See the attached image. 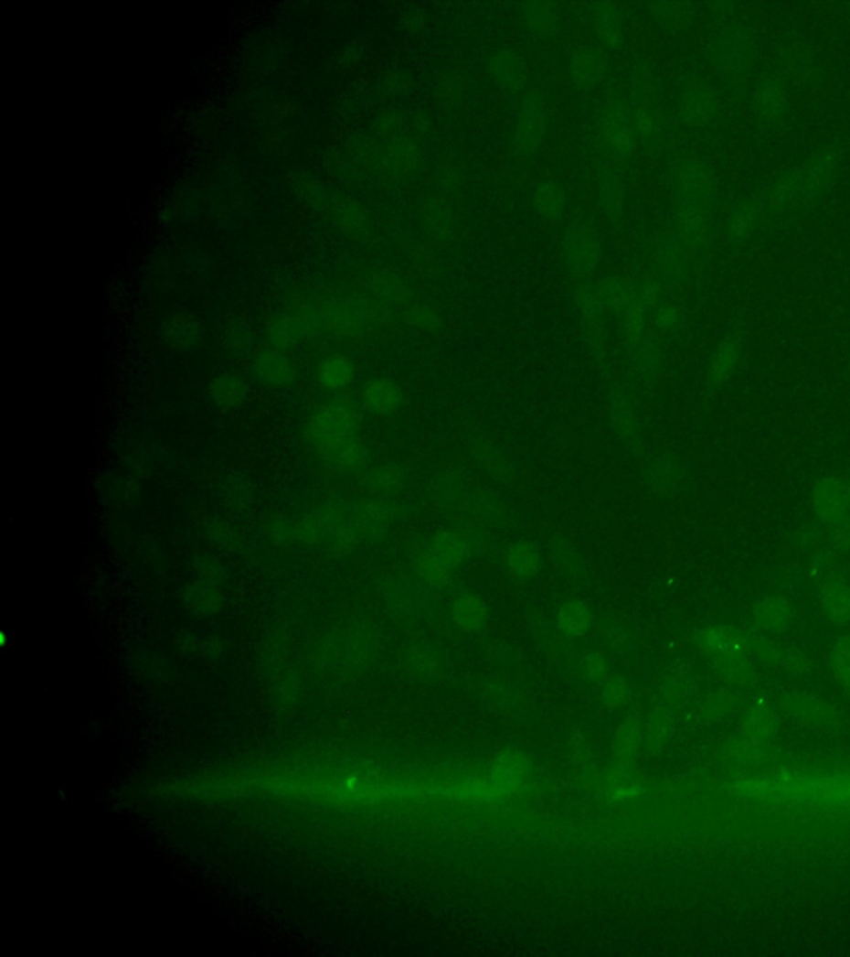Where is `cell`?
Segmentation results:
<instances>
[{
  "instance_id": "6da1fadb",
  "label": "cell",
  "mask_w": 850,
  "mask_h": 957,
  "mask_svg": "<svg viewBox=\"0 0 850 957\" xmlns=\"http://www.w3.org/2000/svg\"><path fill=\"white\" fill-rule=\"evenodd\" d=\"M357 429L356 409L347 403H335L323 407L313 423V434L317 443L327 452L337 444L354 437Z\"/></svg>"
},
{
  "instance_id": "7a4b0ae2",
  "label": "cell",
  "mask_w": 850,
  "mask_h": 957,
  "mask_svg": "<svg viewBox=\"0 0 850 957\" xmlns=\"http://www.w3.org/2000/svg\"><path fill=\"white\" fill-rule=\"evenodd\" d=\"M813 506L823 524L841 529L850 524V492L847 482L823 478L813 490Z\"/></svg>"
},
{
  "instance_id": "3957f363",
  "label": "cell",
  "mask_w": 850,
  "mask_h": 957,
  "mask_svg": "<svg viewBox=\"0 0 850 957\" xmlns=\"http://www.w3.org/2000/svg\"><path fill=\"white\" fill-rule=\"evenodd\" d=\"M547 109L542 99L530 95L520 103L515 115L514 142L524 154H532L542 146L547 135Z\"/></svg>"
},
{
  "instance_id": "277c9868",
  "label": "cell",
  "mask_w": 850,
  "mask_h": 957,
  "mask_svg": "<svg viewBox=\"0 0 850 957\" xmlns=\"http://www.w3.org/2000/svg\"><path fill=\"white\" fill-rule=\"evenodd\" d=\"M575 307L587 343L597 356H601L606 349V326L603 305L598 298L597 289L589 285L575 289Z\"/></svg>"
},
{
  "instance_id": "5b68a950",
  "label": "cell",
  "mask_w": 850,
  "mask_h": 957,
  "mask_svg": "<svg viewBox=\"0 0 850 957\" xmlns=\"http://www.w3.org/2000/svg\"><path fill=\"white\" fill-rule=\"evenodd\" d=\"M676 188L681 205L707 208L713 190V173L707 163L699 158L683 163L676 177Z\"/></svg>"
},
{
  "instance_id": "8992f818",
  "label": "cell",
  "mask_w": 850,
  "mask_h": 957,
  "mask_svg": "<svg viewBox=\"0 0 850 957\" xmlns=\"http://www.w3.org/2000/svg\"><path fill=\"white\" fill-rule=\"evenodd\" d=\"M565 258L571 273L577 276L595 272L601 260L600 236L585 226L573 228L565 242Z\"/></svg>"
},
{
  "instance_id": "52a82bcc",
  "label": "cell",
  "mask_w": 850,
  "mask_h": 957,
  "mask_svg": "<svg viewBox=\"0 0 850 957\" xmlns=\"http://www.w3.org/2000/svg\"><path fill=\"white\" fill-rule=\"evenodd\" d=\"M598 132L606 145L618 156H628L633 152L634 132L632 115L618 105H608L598 120Z\"/></svg>"
},
{
  "instance_id": "ba28073f",
  "label": "cell",
  "mask_w": 850,
  "mask_h": 957,
  "mask_svg": "<svg viewBox=\"0 0 850 957\" xmlns=\"http://www.w3.org/2000/svg\"><path fill=\"white\" fill-rule=\"evenodd\" d=\"M463 515L471 517L475 522L485 525L487 529L500 527L505 522L507 511L502 499L487 488H473L467 490L463 500Z\"/></svg>"
},
{
  "instance_id": "9c48e42d",
  "label": "cell",
  "mask_w": 850,
  "mask_h": 957,
  "mask_svg": "<svg viewBox=\"0 0 850 957\" xmlns=\"http://www.w3.org/2000/svg\"><path fill=\"white\" fill-rule=\"evenodd\" d=\"M606 72L608 60L593 47H579L568 60V75L577 87H595L605 79Z\"/></svg>"
},
{
  "instance_id": "30bf717a",
  "label": "cell",
  "mask_w": 850,
  "mask_h": 957,
  "mask_svg": "<svg viewBox=\"0 0 850 957\" xmlns=\"http://www.w3.org/2000/svg\"><path fill=\"white\" fill-rule=\"evenodd\" d=\"M398 509L396 504H390L380 499H371L362 502L357 514H356V529L361 533L362 539H376L388 531L396 519H398Z\"/></svg>"
},
{
  "instance_id": "8fae6325",
  "label": "cell",
  "mask_w": 850,
  "mask_h": 957,
  "mask_svg": "<svg viewBox=\"0 0 850 957\" xmlns=\"http://www.w3.org/2000/svg\"><path fill=\"white\" fill-rule=\"evenodd\" d=\"M489 72L498 85L508 91H516L524 87L528 79V67L524 57L516 54L512 48H500L492 54L489 60Z\"/></svg>"
},
{
  "instance_id": "7c38bea8",
  "label": "cell",
  "mask_w": 850,
  "mask_h": 957,
  "mask_svg": "<svg viewBox=\"0 0 850 957\" xmlns=\"http://www.w3.org/2000/svg\"><path fill=\"white\" fill-rule=\"evenodd\" d=\"M608 413L616 433L630 444L638 443L640 419L633 399L622 389H613L608 396Z\"/></svg>"
},
{
  "instance_id": "4fadbf2b",
  "label": "cell",
  "mask_w": 850,
  "mask_h": 957,
  "mask_svg": "<svg viewBox=\"0 0 850 957\" xmlns=\"http://www.w3.org/2000/svg\"><path fill=\"white\" fill-rule=\"evenodd\" d=\"M469 451L473 461L500 482H514L515 469L507 456L498 449L497 444L492 443L487 437H475L469 446Z\"/></svg>"
},
{
  "instance_id": "5bb4252c",
  "label": "cell",
  "mask_w": 850,
  "mask_h": 957,
  "mask_svg": "<svg viewBox=\"0 0 850 957\" xmlns=\"http://www.w3.org/2000/svg\"><path fill=\"white\" fill-rule=\"evenodd\" d=\"M706 210L707 208L678 203V240L686 252H699L706 243Z\"/></svg>"
},
{
  "instance_id": "9a60e30c",
  "label": "cell",
  "mask_w": 850,
  "mask_h": 957,
  "mask_svg": "<svg viewBox=\"0 0 850 957\" xmlns=\"http://www.w3.org/2000/svg\"><path fill=\"white\" fill-rule=\"evenodd\" d=\"M465 496L467 488L459 470L442 469L435 474L432 480V500L437 509L443 512L455 511L457 507L463 506Z\"/></svg>"
},
{
  "instance_id": "2e32d148",
  "label": "cell",
  "mask_w": 850,
  "mask_h": 957,
  "mask_svg": "<svg viewBox=\"0 0 850 957\" xmlns=\"http://www.w3.org/2000/svg\"><path fill=\"white\" fill-rule=\"evenodd\" d=\"M414 570L417 577L424 582L425 586L434 588L449 587L453 580V567L447 562H443L429 545L419 549L414 555Z\"/></svg>"
},
{
  "instance_id": "e0dca14e",
  "label": "cell",
  "mask_w": 850,
  "mask_h": 957,
  "mask_svg": "<svg viewBox=\"0 0 850 957\" xmlns=\"http://www.w3.org/2000/svg\"><path fill=\"white\" fill-rule=\"evenodd\" d=\"M591 17H593V28L603 46L608 48H616L623 44V18L615 4H610V2L595 4Z\"/></svg>"
},
{
  "instance_id": "ac0fdd59",
  "label": "cell",
  "mask_w": 850,
  "mask_h": 957,
  "mask_svg": "<svg viewBox=\"0 0 850 957\" xmlns=\"http://www.w3.org/2000/svg\"><path fill=\"white\" fill-rule=\"evenodd\" d=\"M362 399L374 414H392L402 404V392L394 381L377 378L366 386Z\"/></svg>"
},
{
  "instance_id": "d6986e66",
  "label": "cell",
  "mask_w": 850,
  "mask_h": 957,
  "mask_svg": "<svg viewBox=\"0 0 850 957\" xmlns=\"http://www.w3.org/2000/svg\"><path fill=\"white\" fill-rule=\"evenodd\" d=\"M256 376L268 386L282 388L294 380L292 362L281 352L262 351L254 362Z\"/></svg>"
},
{
  "instance_id": "ffe728a7",
  "label": "cell",
  "mask_w": 850,
  "mask_h": 957,
  "mask_svg": "<svg viewBox=\"0 0 850 957\" xmlns=\"http://www.w3.org/2000/svg\"><path fill=\"white\" fill-rule=\"evenodd\" d=\"M597 293L601 305L616 315H622L634 299L640 298L636 283L624 276H610L600 285Z\"/></svg>"
},
{
  "instance_id": "44dd1931",
  "label": "cell",
  "mask_w": 850,
  "mask_h": 957,
  "mask_svg": "<svg viewBox=\"0 0 850 957\" xmlns=\"http://www.w3.org/2000/svg\"><path fill=\"white\" fill-rule=\"evenodd\" d=\"M598 199L608 217L616 218L623 213V183L610 165H601L598 170Z\"/></svg>"
},
{
  "instance_id": "7402d4cb",
  "label": "cell",
  "mask_w": 850,
  "mask_h": 957,
  "mask_svg": "<svg viewBox=\"0 0 850 957\" xmlns=\"http://www.w3.org/2000/svg\"><path fill=\"white\" fill-rule=\"evenodd\" d=\"M507 567L516 578H534L542 570V554L528 541H516L508 547Z\"/></svg>"
},
{
  "instance_id": "603a6c76",
  "label": "cell",
  "mask_w": 850,
  "mask_h": 957,
  "mask_svg": "<svg viewBox=\"0 0 850 957\" xmlns=\"http://www.w3.org/2000/svg\"><path fill=\"white\" fill-rule=\"evenodd\" d=\"M687 252L678 236H663L656 243V263L666 276L681 280L687 273Z\"/></svg>"
},
{
  "instance_id": "cb8c5ba5",
  "label": "cell",
  "mask_w": 850,
  "mask_h": 957,
  "mask_svg": "<svg viewBox=\"0 0 850 957\" xmlns=\"http://www.w3.org/2000/svg\"><path fill=\"white\" fill-rule=\"evenodd\" d=\"M453 622L465 632H479L489 618L487 607L480 600L479 597L472 594H463L457 597L452 606Z\"/></svg>"
},
{
  "instance_id": "d4e9b609",
  "label": "cell",
  "mask_w": 850,
  "mask_h": 957,
  "mask_svg": "<svg viewBox=\"0 0 850 957\" xmlns=\"http://www.w3.org/2000/svg\"><path fill=\"white\" fill-rule=\"evenodd\" d=\"M522 18L528 30L537 36H553L560 30V12L547 2H528L522 5Z\"/></svg>"
},
{
  "instance_id": "484cf974",
  "label": "cell",
  "mask_w": 850,
  "mask_h": 957,
  "mask_svg": "<svg viewBox=\"0 0 850 957\" xmlns=\"http://www.w3.org/2000/svg\"><path fill=\"white\" fill-rule=\"evenodd\" d=\"M626 344H628V351H630L634 370L638 371L643 378H648V380L656 378L663 366L660 348L646 336L630 339V341H626Z\"/></svg>"
},
{
  "instance_id": "4316f807",
  "label": "cell",
  "mask_w": 850,
  "mask_h": 957,
  "mask_svg": "<svg viewBox=\"0 0 850 957\" xmlns=\"http://www.w3.org/2000/svg\"><path fill=\"white\" fill-rule=\"evenodd\" d=\"M246 382L243 378L236 376L233 372H228L223 376H218L217 380L209 386V398L213 404L221 409H233L238 407L246 398Z\"/></svg>"
},
{
  "instance_id": "83f0119b",
  "label": "cell",
  "mask_w": 850,
  "mask_h": 957,
  "mask_svg": "<svg viewBox=\"0 0 850 957\" xmlns=\"http://www.w3.org/2000/svg\"><path fill=\"white\" fill-rule=\"evenodd\" d=\"M354 374H356V368H354L353 361L339 354L329 356L317 368V380L323 384V388L331 389V391L349 386L353 382Z\"/></svg>"
},
{
  "instance_id": "f1b7e54d",
  "label": "cell",
  "mask_w": 850,
  "mask_h": 957,
  "mask_svg": "<svg viewBox=\"0 0 850 957\" xmlns=\"http://www.w3.org/2000/svg\"><path fill=\"white\" fill-rule=\"evenodd\" d=\"M738 361H739V343L734 336H729L717 346V349L711 358L709 381L716 386L726 382L733 376Z\"/></svg>"
},
{
  "instance_id": "f546056e",
  "label": "cell",
  "mask_w": 850,
  "mask_h": 957,
  "mask_svg": "<svg viewBox=\"0 0 850 957\" xmlns=\"http://www.w3.org/2000/svg\"><path fill=\"white\" fill-rule=\"evenodd\" d=\"M646 480L658 494H671L681 484V469L670 457H656L646 468Z\"/></svg>"
},
{
  "instance_id": "4dcf8cb0",
  "label": "cell",
  "mask_w": 850,
  "mask_h": 957,
  "mask_svg": "<svg viewBox=\"0 0 850 957\" xmlns=\"http://www.w3.org/2000/svg\"><path fill=\"white\" fill-rule=\"evenodd\" d=\"M165 339L178 349L195 348L201 339V328L188 315H175L164 326Z\"/></svg>"
},
{
  "instance_id": "1f68e13d",
  "label": "cell",
  "mask_w": 850,
  "mask_h": 957,
  "mask_svg": "<svg viewBox=\"0 0 850 957\" xmlns=\"http://www.w3.org/2000/svg\"><path fill=\"white\" fill-rule=\"evenodd\" d=\"M834 158L829 154H821L813 162L801 170L802 175V190L805 199H814L825 191L833 178Z\"/></svg>"
},
{
  "instance_id": "d6a6232c",
  "label": "cell",
  "mask_w": 850,
  "mask_h": 957,
  "mask_svg": "<svg viewBox=\"0 0 850 957\" xmlns=\"http://www.w3.org/2000/svg\"><path fill=\"white\" fill-rule=\"evenodd\" d=\"M429 547L453 569L461 567L472 555L467 543H463V539L453 529L435 533L429 543Z\"/></svg>"
},
{
  "instance_id": "836d02e7",
  "label": "cell",
  "mask_w": 850,
  "mask_h": 957,
  "mask_svg": "<svg viewBox=\"0 0 850 957\" xmlns=\"http://www.w3.org/2000/svg\"><path fill=\"white\" fill-rule=\"evenodd\" d=\"M685 113L691 122H705L717 110L715 93L703 83H691L685 91Z\"/></svg>"
},
{
  "instance_id": "e575fe53",
  "label": "cell",
  "mask_w": 850,
  "mask_h": 957,
  "mask_svg": "<svg viewBox=\"0 0 850 957\" xmlns=\"http://www.w3.org/2000/svg\"><path fill=\"white\" fill-rule=\"evenodd\" d=\"M553 559L561 574L568 578L579 580L587 575V560L568 539H557L553 543Z\"/></svg>"
},
{
  "instance_id": "d590c367",
  "label": "cell",
  "mask_w": 850,
  "mask_h": 957,
  "mask_svg": "<svg viewBox=\"0 0 850 957\" xmlns=\"http://www.w3.org/2000/svg\"><path fill=\"white\" fill-rule=\"evenodd\" d=\"M557 627L563 635L579 637L587 633L591 627V614L589 607L579 600H570L561 607L557 615Z\"/></svg>"
},
{
  "instance_id": "8d00e7d4",
  "label": "cell",
  "mask_w": 850,
  "mask_h": 957,
  "mask_svg": "<svg viewBox=\"0 0 850 957\" xmlns=\"http://www.w3.org/2000/svg\"><path fill=\"white\" fill-rule=\"evenodd\" d=\"M535 211L545 218L558 217L565 207V191L552 180L542 181L532 197Z\"/></svg>"
},
{
  "instance_id": "74e56055",
  "label": "cell",
  "mask_w": 850,
  "mask_h": 957,
  "mask_svg": "<svg viewBox=\"0 0 850 957\" xmlns=\"http://www.w3.org/2000/svg\"><path fill=\"white\" fill-rule=\"evenodd\" d=\"M801 197H804L802 175L801 170H796L786 173L774 183V187L769 190L768 201L770 207L787 208L796 203Z\"/></svg>"
},
{
  "instance_id": "f35d334b",
  "label": "cell",
  "mask_w": 850,
  "mask_h": 957,
  "mask_svg": "<svg viewBox=\"0 0 850 957\" xmlns=\"http://www.w3.org/2000/svg\"><path fill=\"white\" fill-rule=\"evenodd\" d=\"M452 529L461 535L463 543H467L472 555L480 554V552L487 549V545H489V529L485 525L475 522L473 519L467 517V515H461L453 522Z\"/></svg>"
},
{
  "instance_id": "ab89813d",
  "label": "cell",
  "mask_w": 850,
  "mask_h": 957,
  "mask_svg": "<svg viewBox=\"0 0 850 957\" xmlns=\"http://www.w3.org/2000/svg\"><path fill=\"white\" fill-rule=\"evenodd\" d=\"M749 57H751V46H749V40L744 36L734 34L724 42L723 48H721V62L726 69H729L733 72L746 69Z\"/></svg>"
},
{
  "instance_id": "60d3db41",
  "label": "cell",
  "mask_w": 850,
  "mask_h": 957,
  "mask_svg": "<svg viewBox=\"0 0 850 957\" xmlns=\"http://www.w3.org/2000/svg\"><path fill=\"white\" fill-rule=\"evenodd\" d=\"M408 472L398 464H386L374 469L369 476V486L377 492H396L404 486Z\"/></svg>"
},
{
  "instance_id": "b9f144b4",
  "label": "cell",
  "mask_w": 850,
  "mask_h": 957,
  "mask_svg": "<svg viewBox=\"0 0 850 957\" xmlns=\"http://www.w3.org/2000/svg\"><path fill=\"white\" fill-rule=\"evenodd\" d=\"M758 107L768 117H779L786 109V97L782 85L776 81H769L760 85L758 91Z\"/></svg>"
},
{
  "instance_id": "7bdbcfd3",
  "label": "cell",
  "mask_w": 850,
  "mask_h": 957,
  "mask_svg": "<svg viewBox=\"0 0 850 957\" xmlns=\"http://www.w3.org/2000/svg\"><path fill=\"white\" fill-rule=\"evenodd\" d=\"M329 454L339 466L347 468V469L359 468L366 462V457H367V452L364 449V446L356 437H351V439H347L344 443L337 444L335 447L329 451Z\"/></svg>"
},
{
  "instance_id": "ee69618b",
  "label": "cell",
  "mask_w": 850,
  "mask_h": 957,
  "mask_svg": "<svg viewBox=\"0 0 850 957\" xmlns=\"http://www.w3.org/2000/svg\"><path fill=\"white\" fill-rule=\"evenodd\" d=\"M408 663L417 673H435L442 667V659L439 651L427 645H414L408 651Z\"/></svg>"
},
{
  "instance_id": "f6af8a7d",
  "label": "cell",
  "mask_w": 850,
  "mask_h": 957,
  "mask_svg": "<svg viewBox=\"0 0 850 957\" xmlns=\"http://www.w3.org/2000/svg\"><path fill=\"white\" fill-rule=\"evenodd\" d=\"M758 221H760V207H756L752 203L742 205L734 211L733 217L729 220V235L733 236L734 240H741L756 228Z\"/></svg>"
},
{
  "instance_id": "bcb514c9",
  "label": "cell",
  "mask_w": 850,
  "mask_h": 957,
  "mask_svg": "<svg viewBox=\"0 0 850 957\" xmlns=\"http://www.w3.org/2000/svg\"><path fill=\"white\" fill-rule=\"evenodd\" d=\"M390 596H392L394 606L398 607L402 614L416 615L417 610L420 608V602H422L420 598L422 597L417 590L409 587V584L396 582L394 587L390 590Z\"/></svg>"
},
{
  "instance_id": "7dc6e473",
  "label": "cell",
  "mask_w": 850,
  "mask_h": 957,
  "mask_svg": "<svg viewBox=\"0 0 850 957\" xmlns=\"http://www.w3.org/2000/svg\"><path fill=\"white\" fill-rule=\"evenodd\" d=\"M409 321L414 328L424 331V333H435L441 329L442 319L434 307L429 305H416L409 311Z\"/></svg>"
},
{
  "instance_id": "c3c4849f",
  "label": "cell",
  "mask_w": 850,
  "mask_h": 957,
  "mask_svg": "<svg viewBox=\"0 0 850 957\" xmlns=\"http://www.w3.org/2000/svg\"><path fill=\"white\" fill-rule=\"evenodd\" d=\"M681 317H683V313L676 303H670V301L660 303V306L656 307V313H654V328L660 331L661 335L673 333L681 323Z\"/></svg>"
},
{
  "instance_id": "681fc988",
  "label": "cell",
  "mask_w": 850,
  "mask_h": 957,
  "mask_svg": "<svg viewBox=\"0 0 850 957\" xmlns=\"http://www.w3.org/2000/svg\"><path fill=\"white\" fill-rule=\"evenodd\" d=\"M632 122H633L634 132L643 138L652 136L656 130V113L648 103H640L634 109Z\"/></svg>"
},
{
  "instance_id": "f907efd6",
  "label": "cell",
  "mask_w": 850,
  "mask_h": 957,
  "mask_svg": "<svg viewBox=\"0 0 850 957\" xmlns=\"http://www.w3.org/2000/svg\"><path fill=\"white\" fill-rule=\"evenodd\" d=\"M603 635H605L606 641L610 643V647H613L615 651H628L633 643V635L624 629L623 625L620 623L610 622L606 623L603 627Z\"/></svg>"
},
{
  "instance_id": "816d5d0a",
  "label": "cell",
  "mask_w": 850,
  "mask_h": 957,
  "mask_svg": "<svg viewBox=\"0 0 850 957\" xmlns=\"http://www.w3.org/2000/svg\"><path fill=\"white\" fill-rule=\"evenodd\" d=\"M636 288L644 306L648 309L660 306V286L656 281L644 280L643 283H636Z\"/></svg>"
},
{
  "instance_id": "f5cc1de1",
  "label": "cell",
  "mask_w": 850,
  "mask_h": 957,
  "mask_svg": "<svg viewBox=\"0 0 850 957\" xmlns=\"http://www.w3.org/2000/svg\"><path fill=\"white\" fill-rule=\"evenodd\" d=\"M118 496V504H135V497L140 494V486L132 478H120L117 490H113Z\"/></svg>"
},
{
  "instance_id": "db71d44e",
  "label": "cell",
  "mask_w": 850,
  "mask_h": 957,
  "mask_svg": "<svg viewBox=\"0 0 850 957\" xmlns=\"http://www.w3.org/2000/svg\"><path fill=\"white\" fill-rule=\"evenodd\" d=\"M847 488H849V492H850V480H849V482H847Z\"/></svg>"
}]
</instances>
